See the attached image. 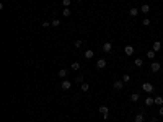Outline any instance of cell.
I'll list each match as a JSON object with an SVG mask.
<instances>
[{
	"label": "cell",
	"mask_w": 163,
	"mask_h": 122,
	"mask_svg": "<svg viewBox=\"0 0 163 122\" xmlns=\"http://www.w3.org/2000/svg\"><path fill=\"white\" fill-rule=\"evenodd\" d=\"M142 90H144L145 93H147V95H152V93H153V85H152V83H148V82H145L144 85H142Z\"/></svg>",
	"instance_id": "obj_1"
},
{
	"label": "cell",
	"mask_w": 163,
	"mask_h": 122,
	"mask_svg": "<svg viewBox=\"0 0 163 122\" xmlns=\"http://www.w3.org/2000/svg\"><path fill=\"white\" fill-rule=\"evenodd\" d=\"M150 70L152 72H153V73H157V72H160L161 70V64H160V62H152V64H150Z\"/></svg>",
	"instance_id": "obj_2"
},
{
	"label": "cell",
	"mask_w": 163,
	"mask_h": 122,
	"mask_svg": "<svg viewBox=\"0 0 163 122\" xmlns=\"http://www.w3.org/2000/svg\"><path fill=\"white\" fill-rule=\"evenodd\" d=\"M113 88H114V90H117V91H121V90L124 88V82H122V80H114Z\"/></svg>",
	"instance_id": "obj_3"
},
{
	"label": "cell",
	"mask_w": 163,
	"mask_h": 122,
	"mask_svg": "<svg viewBox=\"0 0 163 122\" xmlns=\"http://www.w3.org/2000/svg\"><path fill=\"white\" fill-rule=\"evenodd\" d=\"M111 49H113V44H111L109 41H106V43L101 46V51H103V52H106V54H109V52H111Z\"/></svg>",
	"instance_id": "obj_4"
},
{
	"label": "cell",
	"mask_w": 163,
	"mask_h": 122,
	"mask_svg": "<svg viewBox=\"0 0 163 122\" xmlns=\"http://www.w3.org/2000/svg\"><path fill=\"white\" fill-rule=\"evenodd\" d=\"M100 114H103V117L105 119H108V112H109V109H108V106H100Z\"/></svg>",
	"instance_id": "obj_5"
},
{
	"label": "cell",
	"mask_w": 163,
	"mask_h": 122,
	"mask_svg": "<svg viewBox=\"0 0 163 122\" xmlns=\"http://www.w3.org/2000/svg\"><path fill=\"white\" fill-rule=\"evenodd\" d=\"M134 51H136V49H134L132 46H129V44H127V46L124 47V54H126L127 57H129V55H132V54H134Z\"/></svg>",
	"instance_id": "obj_6"
},
{
	"label": "cell",
	"mask_w": 163,
	"mask_h": 122,
	"mask_svg": "<svg viewBox=\"0 0 163 122\" xmlns=\"http://www.w3.org/2000/svg\"><path fill=\"white\" fill-rule=\"evenodd\" d=\"M144 104L147 107H150V106H153V104H155V99L152 96H147V98H145V101H144Z\"/></svg>",
	"instance_id": "obj_7"
},
{
	"label": "cell",
	"mask_w": 163,
	"mask_h": 122,
	"mask_svg": "<svg viewBox=\"0 0 163 122\" xmlns=\"http://www.w3.org/2000/svg\"><path fill=\"white\" fill-rule=\"evenodd\" d=\"M60 88L64 90V91H65V90H70V88H72V82H69V80H64V82H62V85H60Z\"/></svg>",
	"instance_id": "obj_8"
},
{
	"label": "cell",
	"mask_w": 163,
	"mask_h": 122,
	"mask_svg": "<svg viewBox=\"0 0 163 122\" xmlns=\"http://www.w3.org/2000/svg\"><path fill=\"white\" fill-rule=\"evenodd\" d=\"M105 67H106V60H105V59H100V60L96 62V68L101 70V68H105Z\"/></svg>",
	"instance_id": "obj_9"
},
{
	"label": "cell",
	"mask_w": 163,
	"mask_h": 122,
	"mask_svg": "<svg viewBox=\"0 0 163 122\" xmlns=\"http://www.w3.org/2000/svg\"><path fill=\"white\" fill-rule=\"evenodd\" d=\"M140 12H142V13H145V15H147V13H150V5L144 3V5L140 7Z\"/></svg>",
	"instance_id": "obj_10"
},
{
	"label": "cell",
	"mask_w": 163,
	"mask_h": 122,
	"mask_svg": "<svg viewBox=\"0 0 163 122\" xmlns=\"http://www.w3.org/2000/svg\"><path fill=\"white\" fill-rule=\"evenodd\" d=\"M83 55H85V59H88V60H90V59H93L95 52H93L91 49H88V51H85V54H83Z\"/></svg>",
	"instance_id": "obj_11"
},
{
	"label": "cell",
	"mask_w": 163,
	"mask_h": 122,
	"mask_svg": "<svg viewBox=\"0 0 163 122\" xmlns=\"http://www.w3.org/2000/svg\"><path fill=\"white\" fill-rule=\"evenodd\" d=\"M134 120H136V122H144V120H145L144 114H142V112H139V114H136V117H134Z\"/></svg>",
	"instance_id": "obj_12"
},
{
	"label": "cell",
	"mask_w": 163,
	"mask_h": 122,
	"mask_svg": "<svg viewBox=\"0 0 163 122\" xmlns=\"http://www.w3.org/2000/svg\"><path fill=\"white\" fill-rule=\"evenodd\" d=\"M153 99H155V104H157V106H163V96H155Z\"/></svg>",
	"instance_id": "obj_13"
},
{
	"label": "cell",
	"mask_w": 163,
	"mask_h": 122,
	"mask_svg": "<svg viewBox=\"0 0 163 122\" xmlns=\"http://www.w3.org/2000/svg\"><path fill=\"white\" fill-rule=\"evenodd\" d=\"M160 49H161V43H160V41H155V43H153V51L158 52Z\"/></svg>",
	"instance_id": "obj_14"
},
{
	"label": "cell",
	"mask_w": 163,
	"mask_h": 122,
	"mask_svg": "<svg viewBox=\"0 0 163 122\" xmlns=\"http://www.w3.org/2000/svg\"><path fill=\"white\" fill-rule=\"evenodd\" d=\"M134 65H136V67H142V65H144V60L139 57V59H136V60H134Z\"/></svg>",
	"instance_id": "obj_15"
},
{
	"label": "cell",
	"mask_w": 163,
	"mask_h": 122,
	"mask_svg": "<svg viewBox=\"0 0 163 122\" xmlns=\"http://www.w3.org/2000/svg\"><path fill=\"white\" fill-rule=\"evenodd\" d=\"M129 15L131 16H137L139 15V8H131L129 10Z\"/></svg>",
	"instance_id": "obj_16"
},
{
	"label": "cell",
	"mask_w": 163,
	"mask_h": 122,
	"mask_svg": "<svg viewBox=\"0 0 163 122\" xmlns=\"http://www.w3.org/2000/svg\"><path fill=\"white\" fill-rule=\"evenodd\" d=\"M70 68H72L74 72H75V70H80V64H78V62H74V64L70 65Z\"/></svg>",
	"instance_id": "obj_17"
},
{
	"label": "cell",
	"mask_w": 163,
	"mask_h": 122,
	"mask_svg": "<svg viewBox=\"0 0 163 122\" xmlns=\"http://www.w3.org/2000/svg\"><path fill=\"white\" fill-rule=\"evenodd\" d=\"M51 23H52V26H54V28H59V26H60V23H62V21H60V20H59V18H55V20H52V21H51Z\"/></svg>",
	"instance_id": "obj_18"
},
{
	"label": "cell",
	"mask_w": 163,
	"mask_h": 122,
	"mask_svg": "<svg viewBox=\"0 0 163 122\" xmlns=\"http://www.w3.org/2000/svg\"><path fill=\"white\" fill-rule=\"evenodd\" d=\"M155 54H157V52H155L153 49H152V51H148V52H147V57H148V59H152V60H153V59H155Z\"/></svg>",
	"instance_id": "obj_19"
},
{
	"label": "cell",
	"mask_w": 163,
	"mask_h": 122,
	"mask_svg": "<svg viewBox=\"0 0 163 122\" xmlns=\"http://www.w3.org/2000/svg\"><path fill=\"white\" fill-rule=\"evenodd\" d=\"M80 90H82V91H83V93H86V91H88V90H90V86H88V83H82V86H80Z\"/></svg>",
	"instance_id": "obj_20"
},
{
	"label": "cell",
	"mask_w": 163,
	"mask_h": 122,
	"mask_svg": "<svg viewBox=\"0 0 163 122\" xmlns=\"http://www.w3.org/2000/svg\"><path fill=\"white\" fill-rule=\"evenodd\" d=\"M59 76H60V78H65V76H67V70H65V68H60V70H59Z\"/></svg>",
	"instance_id": "obj_21"
},
{
	"label": "cell",
	"mask_w": 163,
	"mask_h": 122,
	"mask_svg": "<svg viewBox=\"0 0 163 122\" xmlns=\"http://www.w3.org/2000/svg\"><path fill=\"white\" fill-rule=\"evenodd\" d=\"M131 101H132V103L139 101V95H137V93H132V95H131Z\"/></svg>",
	"instance_id": "obj_22"
},
{
	"label": "cell",
	"mask_w": 163,
	"mask_h": 122,
	"mask_svg": "<svg viewBox=\"0 0 163 122\" xmlns=\"http://www.w3.org/2000/svg\"><path fill=\"white\" fill-rule=\"evenodd\" d=\"M62 15L64 16H70V8H64L62 10Z\"/></svg>",
	"instance_id": "obj_23"
},
{
	"label": "cell",
	"mask_w": 163,
	"mask_h": 122,
	"mask_svg": "<svg viewBox=\"0 0 163 122\" xmlns=\"http://www.w3.org/2000/svg\"><path fill=\"white\" fill-rule=\"evenodd\" d=\"M122 82L124 83H129L131 82V75H122Z\"/></svg>",
	"instance_id": "obj_24"
},
{
	"label": "cell",
	"mask_w": 163,
	"mask_h": 122,
	"mask_svg": "<svg viewBox=\"0 0 163 122\" xmlns=\"http://www.w3.org/2000/svg\"><path fill=\"white\" fill-rule=\"evenodd\" d=\"M70 2H72V0H62V5H64V8H69Z\"/></svg>",
	"instance_id": "obj_25"
},
{
	"label": "cell",
	"mask_w": 163,
	"mask_h": 122,
	"mask_svg": "<svg viewBox=\"0 0 163 122\" xmlns=\"http://www.w3.org/2000/svg\"><path fill=\"white\" fill-rule=\"evenodd\" d=\"M142 24H144V26H150V24H152V21H150L148 18H145L144 21H142Z\"/></svg>",
	"instance_id": "obj_26"
},
{
	"label": "cell",
	"mask_w": 163,
	"mask_h": 122,
	"mask_svg": "<svg viewBox=\"0 0 163 122\" xmlns=\"http://www.w3.org/2000/svg\"><path fill=\"white\" fill-rule=\"evenodd\" d=\"M51 24H52V23H49V21H43V23H41V26H43V28H49Z\"/></svg>",
	"instance_id": "obj_27"
},
{
	"label": "cell",
	"mask_w": 163,
	"mask_h": 122,
	"mask_svg": "<svg viewBox=\"0 0 163 122\" xmlns=\"http://www.w3.org/2000/svg\"><path fill=\"white\" fill-rule=\"evenodd\" d=\"M77 82H78V83H83V75H78V76H77Z\"/></svg>",
	"instance_id": "obj_28"
},
{
	"label": "cell",
	"mask_w": 163,
	"mask_h": 122,
	"mask_svg": "<svg viewBox=\"0 0 163 122\" xmlns=\"http://www.w3.org/2000/svg\"><path fill=\"white\" fill-rule=\"evenodd\" d=\"M75 47H82V41H80V39L75 41Z\"/></svg>",
	"instance_id": "obj_29"
},
{
	"label": "cell",
	"mask_w": 163,
	"mask_h": 122,
	"mask_svg": "<svg viewBox=\"0 0 163 122\" xmlns=\"http://www.w3.org/2000/svg\"><path fill=\"white\" fill-rule=\"evenodd\" d=\"M158 114H160V116H163V106H160V109H158Z\"/></svg>",
	"instance_id": "obj_30"
},
{
	"label": "cell",
	"mask_w": 163,
	"mask_h": 122,
	"mask_svg": "<svg viewBox=\"0 0 163 122\" xmlns=\"http://www.w3.org/2000/svg\"><path fill=\"white\" fill-rule=\"evenodd\" d=\"M150 122H158V120H157V117H152V119H150Z\"/></svg>",
	"instance_id": "obj_31"
},
{
	"label": "cell",
	"mask_w": 163,
	"mask_h": 122,
	"mask_svg": "<svg viewBox=\"0 0 163 122\" xmlns=\"http://www.w3.org/2000/svg\"><path fill=\"white\" fill-rule=\"evenodd\" d=\"M75 2H82V0H75Z\"/></svg>",
	"instance_id": "obj_32"
},
{
	"label": "cell",
	"mask_w": 163,
	"mask_h": 122,
	"mask_svg": "<svg viewBox=\"0 0 163 122\" xmlns=\"http://www.w3.org/2000/svg\"><path fill=\"white\" fill-rule=\"evenodd\" d=\"M3 2H7V0H3Z\"/></svg>",
	"instance_id": "obj_33"
},
{
	"label": "cell",
	"mask_w": 163,
	"mask_h": 122,
	"mask_svg": "<svg viewBox=\"0 0 163 122\" xmlns=\"http://www.w3.org/2000/svg\"><path fill=\"white\" fill-rule=\"evenodd\" d=\"M161 90H163V86H161Z\"/></svg>",
	"instance_id": "obj_34"
}]
</instances>
